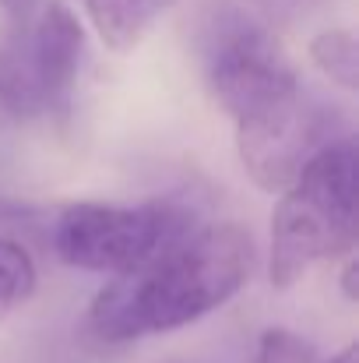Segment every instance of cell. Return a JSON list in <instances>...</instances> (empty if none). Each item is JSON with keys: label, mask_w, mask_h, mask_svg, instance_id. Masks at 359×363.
Instances as JSON below:
<instances>
[{"label": "cell", "mask_w": 359, "mask_h": 363, "mask_svg": "<svg viewBox=\"0 0 359 363\" xmlns=\"http://www.w3.org/2000/svg\"><path fill=\"white\" fill-rule=\"evenodd\" d=\"M253 261L250 230L239 223H201L141 268L110 279L89 307V328L113 346L187 328L237 296Z\"/></svg>", "instance_id": "obj_1"}, {"label": "cell", "mask_w": 359, "mask_h": 363, "mask_svg": "<svg viewBox=\"0 0 359 363\" xmlns=\"http://www.w3.org/2000/svg\"><path fill=\"white\" fill-rule=\"evenodd\" d=\"M356 187L359 159L353 138H335L307 159L271 216L268 279L275 289H289L317 261L353 250Z\"/></svg>", "instance_id": "obj_2"}, {"label": "cell", "mask_w": 359, "mask_h": 363, "mask_svg": "<svg viewBox=\"0 0 359 363\" xmlns=\"http://www.w3.org/2000/svg\"><path fill=\"white\" fill-rule=\"evenodd\" d=\"M198 46L212 96L237 127L285 113L303 99L300 78L275 35L237 7H215L201 25Z\"/></svg>", "instance_id": "obj_3"}, {"label": "cell", "mask_w": 359, "mask_h": 363, "mask_svg": "<svg viewBox=\"0 0 359 363\" xmlns=\"http://www.w3.org/2000/svg\"><path fill=\"white\" fill-rule=\"evenodd\" d=\"M198 216L183 201H74L53 223V250L64 264L99 275H127L159 250L198 230Z\"/></svg>", "instance_id": "obj_4"}, {"label": "cell", "mask_w": 359, "mask_h": 363, "mask_svg": "<svg viewBox=\"0 0 359 363\" xmlns=\"http://www.w3.org/2000/svg\"><path fill=\"white\" fill-rule=\"evenodd\" d=\"M321 123L317 106L303 96L285 113L237 127V152L250 184L264 194H282L300 177L307 159L328 145V138H321Z\"/></svg>", "instance_id": "obj_5"}, {"label": "cell", "mask_w": 359, "mask_h": 363, "mask_svg": "<svg viewBox=\"0 0 359 363\" xmlns=\"http://www.w3.org/2000/svg\"><path fill=\"white\" fill-rule=\"evenodd\" d=\"M25 50L46 96V110H64L85 50V28L78 14L64 0H46L25 28Z\"/></svg>", "instance_id": "obj_6"}, {"label": "cell", "mask_w": 359, "mask_h": 363, "mask_svg": "<svg viewBox=\"0 0 359 363\" xmlns=\"http://www.w3.org/2000/svg\"><path fill=\"white\" fill-rule=\"evenodd\" d=\"M0 110L14 121H32L46 113V96L25 50V28L11 32L0 43Z\"/></svg>", "instance_id": "obj_7"}, {"label": "cell", "mask_w": 359, "mask_h": 363, "mask_svg": "<svg viewBox=\"0 0 359 363\" xmlns=\"http://www.w3.org/2000/svg\"><path fill=\"white\" fill-rule=\"evenodd\" d=\"M310 60L346 92L359 89V46L349 28H324L310 43Z\"/></svg>", "instance_id": "obj_8"}, {"label": "cell", "mask_w": 359, "mask_h": 363, "mask_svg": "<svg viewBox=\"0 0 359 363\" xmlns=\"http://www.w3.org/2000/svg\"><path fill=\"white\" fill-rule=\"evenodd\" d=\"M35 286H39V272L28 247L11 237H0V321L14 314L21 303H28Z\"/></svg>", "instance_id": "obj_9"}, {"label": "cell", "mask_w": 359, "mask_h": 363, "mask_svg": "<svg viewBox=\"0 0 359 363\" xmlns=\"http://www.w3.org/2000/svg\"><path fill=\"white\" fill-rule=\"evenodd\" d=\"M85 7H89V18H92L99 39L117 53L137 43V35L148 21L141 0H85Z\"/></svg>", "instance_id": "obj_10"}, {"label": "cell", "mask_w": 359, "mask_h": 363, "mask_svg": "<svg viewBox=\"0 0 359 363\" xmlns=\"http://www.w3.org/2000/svg\"><path fill=\"white\" fill-rule=\"evenodd\" d=\"M257 363H321L317 350L289 328H268L257 342Z\"/></svg>", "instance_id": "obj_11"}, {"label": "cell", "mask_w": 359, "mask_h": 363, "mask_svg": "<svg viewBox=\"0 0 359 363\" xmlns=\"http://www.w3.org/2000/svg\"><path fill=\"white\" fill-rule=\"evenodd\" d=\"M0 7L7 11L14 32H21V28L32 25V18H35V11L42 7V0H0Z\"/></svg>", "instance_id": "obj_12"}, {"label": "cell", "mask_w": 359, "mask_h": 363, "mask_svg": "<svg viewBox=\"0 0 359 363\" xmlns=\"http://www.w3.org/2000/svg\"><path fill=\"white\" fill-rule=\"evenodd\" d=\"M342 293H346V300H356V261L349 257L346 261V268H342Z\"/></svg>", "instance_id": "obj_13"}, {"label": "cell", "mask_w": 359, "mask_h": 363, "mask_svg": "<svg viewBox=\"0 0 359 363\" xmlns=\"http://www.w3.org/2000/svg\"><path fill=\"white\" fill-rule=\"evenodd\" d=\"M321 363H356V346H346L342 353H335L331 360H321Z\"/></svg>", "instance_id": "obj_14"}, {"label": "cell", "mask_w": 359, "mask_h": 363, "mask_svg": "<svg viewBox=\"0 0 359 363\" xmlns=\"http://www.w3.org/2000/svg\"><path fill=\"white\" fill-rule=\"evenodd\" d=\"M144 4V14H155V11H166L173 0H141Z\"/></svg>", "instance_id": "obj_15"}, {"label": "cell", "mask_w": 359, "mask_h": 363, "mask_svg": "<svg viewBox=\"0 0 359 363\" xmlns=\"http://www.w3.org/2000/svg\"><path fill=\"white\" fill-rule=\"evenodd\" d=\"M166 363H180V360H166Z\"/></svg>", "instance_id": "obj_16"}]
</instances>
